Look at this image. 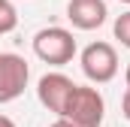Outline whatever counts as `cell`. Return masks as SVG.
I'll use <instances>...</instances> for the list:
<instances>
[{"mask_svg":"<svg viewBox=\"0 0 130 127\" xmlns=\"http://www.w3.org/2000/svg\"><path fill=\"white\" fill-rule=\"evenodd\" d=\"M82 73L88 76V82L106 85L118 76V55L109 42H91L82 52Z\"/></svg>","mask_w":130,"mask_h":127,"instance_id":"3","label":"cell"},{"mask_svg":"<svg viewBox=\"0 0 130 127\" xmlns=\"http://www.w3.org/2000/svg\"><path fill=\"white\" fill-rule=\"evenodd\" d=\"M121 3H130V0H121Z\"/></svg>","mask_w":130,"mask_h":127,"instance_id":"13","label":"cell"},{"mask_svg":"<svg viewBox=\"0 0 130 127\" xmlns=\"http://www.w3.org/2000/svg\"><path fill=\"white\" fill-rule=\"evenodd\" d=\"M0 127H15V121H12L9 115H3V112H0Z\"/></svg>","mask_w":130,"mask_h":127,"instance_id":"10","label":"cell"},{"mask_svg":"<svg viewBox=\"0 0 130 127\" xmlns=\"http://www.w3.org/2000/svg\"><path fill=\"white\" fill-rule=\"evenodd\" d=\"M103 112H106V103H103V94L97 88L76 85V91L70 94L61 118H67L76 127H100L103 124Z\"/></svg>","mask_w":130,"mask_h":127,"instance_id":"1","label":"cell"},{"mask_svg":"<svg viewBox=\"0 0 130 127\" xmlns=\"http://www.w3.org/2000/svg\"><path fill=\"white\" fill-rule=\"evenodd\" d=\"M48 127H76V124H70V121H67V118H58V121H55V124H48Z\"/></svg>","mask_w":130,"mask_h":127,"instance_id":"11","label":"cell"},{"mask_svg":"<svg viewBox=\"0 0 130 127\" xmlns=\"http://www.w3.org/2000/svg\"><path fill=\"white\" fill-rule=\"evenodd\" d=\"M30 79V67L21 55L0 52V103H12L24 94Z\"/></svg>","mask_w":130,"mask_h":127,"instance_id":"4","label":"cell"},{"mask_svg":"<svg viewBox=\"0 0 130 127\" xmlns=\"http://www.w3.org/2000/svg\"><path fill=\"white\" fill-rule=\"evenodd\" d=\"M76 91V82L64 76V73H45L42 79H39V85H36V97H39V103L48 109V112H55L58 118L64 115V106L70 94Z\"/></svg>","mask_w":130,"mask_h":127,"instance_id":"5","label":"cell"},{"mask_svg":"<svg viewBox=\"0 0 130 127\" xmlns=\"http://www.w3.org/2000/svg\"><path fill=\"white\" fill-rule=\"evenodd\" d=\"M115 39L124 45V49H130V12H121L118 18H115Z\"/></svg>","mask_w":130,"mask_h":127,"instance_id":"8","label":"cell"},{"mask_svg":"<svg viewBox=\"0 0 130 127\" xmlns=\"http://www.w3.org/2000/svg\"><path fill=\"white\" fill-rule=\"evenodd\" d=\"M106 0H70L67 3V18L76 30H97L106 24Z\"/></svg>","mask_w":130,"mask_h":127,"instance_id":"6","label":"cell"},{"mask_svg":"<svg viewBox=\"0 0 130 127\" xmlns=\"http://www.w3.org/2000/svg\"><path fill=\"white\" fill-rule=\"evenodd\" d=\"M124 82H127V91H130V64H127V70H124Z\"/></svg>","mask_w":130,"mask_h":127,"instance_id":"12","label":"cell"},{"mask_svg":"<svg viewBox=\"0 0 130 127\" xmlns=\"http://www.w3.org/2000/svg\"><path fill=\"white\" fill-rule=\"evenodd\" d=\"M15 27H18V12L12 6V0H0V36L12 33Z\"/></svg>","mask_w":130,"mask_h":127,"instance_id":"7","label":"cell"},{"mask_svg":"<svg viewBox=\"0 0 130 127\" xmlns=\"http://www.w3.org/2000/svg\"><path fill=\"white\" fill-rule=\"evenodd\" d=\"M121 115L130 121V91H124V100H121Z\"/></svg>","mask_w":130,"mask_h":127,"instance_id":"9","label":"cell"},{"mask_svg":"<svg viewBox=\"0 0 130 127\" xmlns=\"http://www.w3.org/2000/svg\"><path fill=\"white\" fill-rule=\"evenodd\" d=\"M33 55L48 67H64L76 58V39L67 27H42L33 36Z\"/></svg>","mask_w":130,"mask_h":127,"instance_id":"2","label":"cell"}]
</instances>
